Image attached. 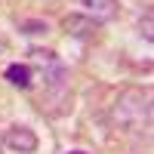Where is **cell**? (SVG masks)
I'll list each match as a JSON object with an SVG mask.
<instances>
[{"instance_id":"6da1fadb","label":"cell","mask_w":154,"mask_h":154,"mask_svg":"<svg viewBox=\"0 0 154 154\" xmlns=\"http://www.w3.org/2000/svg\"><path fill=\"white\" fill-rule=\"evenodd\" d=\"M111 117L126 133L148 130L151 126V96L142 93V89H123V93L117 96V102H114Z\"/></svg>"},{"instance_id":"7a4b0ae2","label":"cell","mask_w":154,"mask_h":154,"mask_svg":"<svg viewBox=\"0 0 154 154\" xmlns=\"http://www.w3.org/2000/svg\"><path fill=\"white\" fill-rule=\"evenodd\" d=\"M3 145L12 148V151H19V154H34L37 145H40V139H37V133L31 130V126H9L6 136H3Z\"/></svg>"},{"instance_id":"3957f363","label":"cell","mask_w":154,"mask_h":154,"mask_svg":"<svg viewBox=\"0 0 154 154\" xmlns=\"http://www.w3.org/2000/svg\"><path fill=\"white\" fill-rule=\"evenodd\" d=\"M62 28H65L71 37H77V40H89V37H96L99 22H93L89 16H83V12H71V16L62 19Z\"/></svg>"},{"instance_id":"277c9868","label":"cell","mask_w":154,"mask_h":154,"mask_svg":"<svg viewBox=\"0 0 154 154\" xmlns=\"http://www.w3.org/2000/svg\"><path fill=\"white\" fill-rule=\"evenodd\" d=\"M80 6H83V16H89L99 25L117 19V9H120L117 0H80Z\"/></svg>"},{"instance_id":"5b68a950","label":"cell","mask_w":154,"mask_h":154,"mask_svg":"<svg viewBox=\"0 0 154 154\" xmlns=\"http://www.w3.org/2000/svg\"><path fill=\"white\" fill-rule=\"evenodd\" d=\"M3 77H6L12 86L28 89V86H31V65H9V68L3 71Z\"/></svg>"},{"instance_id":"8992f818","label":"cell","mask_w":154,"mask_h":154,"mask_svg":"<svg viewBox=\"0 0 154 154\" xmlns=\"http://www.w3.org/2000/svg\"><path fill=\"white\" fill-rule=\"evenodd\" d=\"M22 28H28L25 34H46V22H22Z\"/></svg>"},{"instance_id":"52a82bcc","label":"cell","mask_w":154,"mask_h":154,"mask_svg":"<svg viewBox=\"0 0 154 154\" xmlns=\"http://www.w3.org/2000/svg\"><path fill=\"white\" fill-rule=\"evenodd\" d=\"M139 28H142V34H145V40H154V31H151V12H145V19L139 22Z\"/></svg>"},{"instance_id":"ba28073f","label":"cell","mask_w":154,"mask_h":154,"mask_svg":"<svg viewBox=\"0 0 154 154\" xmlns=\"http://www.w3.org/2000/svg\"><path fill=\"white\" fill-rule=\"evenodd\" d=\"M68 154H86V151H68Z\"/></svg>"},{"instance_id":"9c48e42d","label":"cell","mask_w":154,"mask_h":154,"mask_svg":"<svg viewBox=\"0 0 154 154\" xmlns=\"http://www.w3.org/2000/svg\"><path fill=\"white\" fill-rule=\"evenodd\" d=\"M0 154H3V139H0Z\"/></svg>"}]
</instances>
